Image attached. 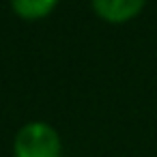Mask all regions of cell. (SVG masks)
<instances>
[{
	"instance_id": "cell-1",
	"label": "cell",
	"mask_w": 157,
	"mask_h": 157,
	"mask_svg": "<svg viewBox=\"0 0 157 157\" xmlns=\"http://www.w3.org/2000/svg\"><path fill=\"white\" fill-rule=\"evenodd\" d=\"M15 157H58L60 138L45 123H28L15 136Z\"/></svg>"
},
{
	"instance_id": "cell-2",
	"label": "cell",
	"mask_w": 157,
	"mask_h": 157,
	"mask_svg": "<svg viewBox=\"0 0 157 157\" xmlns=\"http://www.w3.org/2000/svg\"><path fill=\"white\" fill-rule=\"evenodd\" d=\"M144 7V0H93L95 13L112 24H123L136 17Z\"/></svg>"
},
{
	"instance_id": "cell-3",
	"label": "cell",
	"mask_w": 157,
	"mask_h": 157,
	"mask_svg": "<svg viewBox=\"0 0 157 157\" xmlns=\"http://www.w3.org/2000/svg\"><path fill=\"white\" fill-rule=\"evenodd\" d=\"M58 0H11L13 11L24 20H41L54 11Z\"/></svg>"
}]
</instances>
